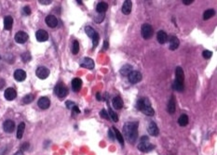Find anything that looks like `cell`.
Here are the masks:
<instances>
[{
	"instance_id": "40",
	"label": "cell",
	"mask_w": 217,
	"mask_h": 155,
	"mask_svg": "<svg viewBox=\"0 0 217 155\" xmlns=\"http://www.w3.org/2000/svg\"><path fill=\"white\" fill-rule=\"evenodd\" d=\"M100 115H101L103 118L106 119V120H109V119H110V117H109V115H108V113L106 112V111H105V110H102V111H101V112H100Z\"/></svg>"
},
{
	"instance_id": "49",
	"label": "cell",
	"mask_w": 217,
	"mask_h": 155,
	"mask_svg": "<svg viewBox=\"0 0 217 155\" xmlns=\"http://www.w3.org/2000/svg\"><path fill=\"white\" fill-rule=\"evenodd\" d=\"M96 98H97V100H102V96L100 95V93H97Z\"/></svg>"
},
{
	"instance_id": "51",
	"label": "cell",
	"mask_w": 217,
	"mask_h": 155,
	"mask_svg": "<svg viewBox=\"0 0 217 155\" xmlns=\"http://www.w3.org/2000/svg\"><path fill=\"white\" fill-rule=\"evenodd\" d=\"M77 2H78V4H80V5L82 4V1H80V0H78V1H77Z\"/></svg>"
},
{
	"instance_id": "44",
	"label": "cell",
	"mask_w": 217,
	"mask_h": 155,
	"mask_svg": "<svg viewBox=\"0 0 217 155\" xmlns=\"http://www.w3.org/2000/svg\"><path fill=\"white\" fill-rule=\"evenodd\" d=\"M72 111H73V112L76 113V114H79V113H80V110L78 109V107H77V105L72 109Z\"/></svg>"
},
{
	"instance_id": "42",
	"label": "cell",
	"mask_w": 217,
	"mask_h": 155,
	"mask_svg": "<svg viewBox=\"0 0 217 155\" xmlns=\"http://www.w3.org/2000/svg\"><path fill=\"white\" fill-rule=\"evenodd\" d=\"M38 2L40 4H42V5H49L52 1H51V0H39Z\"/></svg>"
},
{
	"instance_id": "36",
	"label": "cell",
	"mask_w": 217,
	"mask_h": 155,
	"mask_svg": "<svg viewBox=\"0 0 217 155\" xmlns=\"http://www.w3.org/2000/svg\"><path fill=\"white\" fill-rule=\"evenodd\" d=\"M22 59L23 60V62H28V61L31 59V55L29 52H25L22 55Z\"/></svg>"
},
{
	"instance_id": "14",
	"label": "cell",
	"mask_w": 217,
	"mask_h": 155,
	"mask_svg": "<svg viewBox=\"0 0 217 155\" xmlns=\"http://www.w3.org/2000/svg\"><path fill=\"white\" fill-rule=\"evenodd\" d=\"M37 105L40 109L42 110H47L49 108L50 106V100L49 98L47 97H42L38 100V102H37Z\"/></svg>"
},
{
	"instance_id": "43",
	"label": "cell",
	"mask_w": 217,
	"mask_h": 155,
	"mask_svg": "<svg viewBox=\"0 0 217 155\" xmlns=\"http://www.w3.org/2000/svg\"><path fill=\"white\" fill-rule=\"evenodd\" d=\"M29 143L28 142H25V143H23V145H22V150H28V149H29Z\"/></svg>"
},
{
	"instance_id": "38",
	"label": "cell",
	"mask_w": 217,
	"mask_h": 155,
	"mask_svg": "<svg viewBox=\"0 0 217 155\" xmlns=\"http://www.w3.org/2000/svg\"><path fill=\"white\" fill-rule=\"evenodd\" d=\"M65 105H66V108L67 109H69V110H72L77 104L75 103V102H73V101H71V100H67L66 102H65Z\"/></svg>"
},
{
	"instance_id": "47",
	"label": "cell",
	"mask_w": 217,
	"mask_h": 155,
	"mask_svg": "<svg viewBox=\"0 0 217 155\" xmlns=\"http://www.w3.org/2000/svg\"><path fill=\"white\" fill-rule=\"evenodd\" d=\"M5 85V81L3 79H0V89Z\"/></svg>"
},
{
	"instance_id": "11",
	"label": "cell",
	"mask_w": 217,
	"mask_h": 155,
	"mask_svg": "<svg viewBox=\"0 0 217 155\" xmlns=\"http://www.w3.org/2000/svg\"><path fill=\"white\" fill-rule=\"evenodd\" d=\"M81 67L83 68H86V69H89V70H92L94 68V61L92 59L90 58H85L82 59L81 61Z\"/></svg>"
},
{
	"instance_id": "24",
	"label": "cell",
	"mask_w": 217,
	"mask_h": 155,
	"mask_svg": "<svg viewBox=\"0 0 217 155\" xmlns=\"http://www.w3.org/2000/svg\"><path fill=\"white\" fill-rule=\"evenodd\" d=\"M112 105L116 110H120L123 107V100L120 97H116L113 99Z\"/></svg>"
},
{
	"instance_id": "39",
	"label": "cell",
	"mask_w": 217,
	"mask_h": 155,
	"mask_svg": "<svg viewBox=\"0 0 217 155\" xmlns=\"http://www.w3.org/2000/svg\"><path fill=\"white\" fill-rule=\"evenodd\" d=\"M104 19H105V13H100V15L95 17V21L99 23V22H102Z\"/></svg>"
},
{
	"instance_id": "32",
	"label": "cell",
	"mask_w": 217,
	"mask_h": 155,
	"mask_svg": "<svg viewBox=\"0 0 217 155\" xmlns=\"http://www.w3.org/2000/svg\"><path fill=\"white\" fill-rule=\"evenodd\" d=\"M214 10L212 9H207L206 11H204V13H203V20H209V19H211V17H213V15H214Z\"/></svg>"
},
{
	"instance_id": "9",
	"label": "cell",
	"mask_w": 217,
	"mask_h": 155,
	"mask_svg": "<svg viewBox=\"0 0 217 155\" xmlns=\"http://www.w3.org/2000/svg\"><path fill=\"white\" fill-rule=\"evenodd\" d=\"M147 131H148L149 135H150V136H153V137H158V136H159V133H160V130H159L158 126H157L154 122H150V123H148Z\"/></svg>"
},
{
	"instance_id": "10",
	"label": "cell",
	"mask_w": 217,
	"mask_h": 155,
	"mask_svg": "<svg viewBox=\"0 0 217 155\" xmlns=\"http://www.w3.org/2000/svg\"><path fill=\"white\" fill-rule=\"evenodd\" d=\"M28 38H29L28 35L25 32H23V31H20V32H18L15 35V41L19 44L25 43L28 40Z\"/></svg>"
},
{
	"instance_id": "19",
	"label": "cell",
	"mask_w": 217,
	"mask_h": 155,
	"mask_svg": "<svg viewBox=\"0 0 217 155\" xmlns=\"http://www.w3.org/2000/svg\"><path fill=\"white\" fill-rule=\"evenodd\" d=\"M14 78L18 82H22L26 78V73L23 70H16L14 72Z\"/></svg>"
},
{
	"instance_id": "12",
	"label": "cell",
	"mask_w": 217,
	"mask_h": 155,
	"mask_svg": "<svg viewBox=\"0 0 217 155\" xmlns=\"http://www.w3.org/2000/svg\"><path fill=\"white\" fill-rule=\"evenodd\" d=\"M3 129L7 133H12L15 129V123L12 120H7L3 123Z\"/></svg>"
},
{
	"instance_id": "27",
	"label": "cell",
	"mask_w": 217,
	"mask_h": 155,
	"mask_svg": "<svg viewBox=\"0 0 217 155\" xmlns=\"http://www.w3.org/2000/svg\"><path fill=\"white\" fill-rule=\"evenodd\" d=\"M24 130H25V123H21L20 125L18 126V128H17V138L18 139H21L22 138Z\"/></svg>"
},
{
	"instance_id": "15",
	"label": "cell",
	"mask_w": 217,
	"mask_h": 155,
	"mask_svg": "<svg viewBox=\"0 0 217 155\" xmlns=\"http://www.w3.org/2000/svg\"><path fill=\"white\" fill-rule=\"evenodd\" d=\"M4 96H5L7 100H13L16 98V96H17V92H16V90L14 88L10 87V88H7L5 90Z\"/></svg>"
},
{
	"instance_id": "37",
	"label": "cell",
	"mask_w": 217,
	"mask_h": 155,
	"mask_svg": "<svg viewBox=\"0 0 217 155\" xmlns=\"http://www.w3.org/2000/svg\"><path fill=\"white\" fill-rule=\"evenodd\" d=\"M202 56H203V58H205V59H210V58H211V56H212V52H211V51H209V50H204V51L202 52Z\"/></svg>"
},
{
	"instance_id": "21",
	"label": "cell",
	"mask_w": 217,
	"mask_h": 155,
	"mask_svg": "<svg viewBox=\"0 0 217 155\" xmlns=\"http://www.w3.org/2000/svg\"><path fill=\"white\" fill-rule=\"evenodd\" d=\"M82 87V81L79 78H74L72 81V88L75 92H78Z\"/></svg>"
},
{
	"instance_id": "35",
	"label": "cell",
	"mask_w": 217,
	"mask_h": 155,
	"mask_svg": "<svg viewBox=\"0 0 217 155\" xmlns=\"http://www.w3.org/2000/svg\"><path fill=\"white\" fill-rule=\"evenodd\" d=\"M34 100V96L32 95V94H28V95H26L23 99H22V102L23 103H25V104H29V103H31Z\"/></svg>"
},
{
	"instance_id": "52",
	"label": "cell",
	"mask_w": 217,
	"mask_h": 155,
	"mask_svg": "<svg viewBox=\"0 0 217 155\" xmlns=\"http://www.w3.org/2000/svg\"><path fill=\"white\" fill-rule=\"evenodd\" d=\"M0 59H1V58H0Z\"/></svg>"
},
{
	"instance_id": "8",
	"label": "cell",
	"mask_w": 217,
	"mask_h": 155,
	"mask_svg": "<svg viewBox=\"0 0 217 155\" xmlns=\"http://www.w3.org/2000/svg\"><path fill=\"white\" fill-rule=\"evenodd\" d=\"M36 74L39 79H46L49 75V70L47 67L44 66H40L37 69L36 71Z\"/></svg>"
},
{
	"instance_id": "41",
	"label": "cell",
	"mask_w": 217,
	"mask_h": 155,
	"mask_svg": "<svg viewBox=\"0 0 217 155\" xmlns=\"http://www.w3.org/2000/svg\"><path fill=\"white\" fill-rule=\"evenodd\" d=\"M22 11H23V13H24L25 15H30V14H31V9H30V7H28V6H25V7L23 8V9H22Z\"/></svg>"
},
{
	"instance_id": "48",
	"label": "cell",
	"mask_w": 217,
	"mask_h": 155,
	"mask_svg": "<svg viewBox=\"0 0 217 155\" xmlns=\"http://www.w3.org/2000/svg\"><path fill=\"white\" fill-rule=\"evenodd\" d=\"M108 42L107 41H105V43H104V49L105 50H106V49H108Z\"/></svg>"
},
{
	"instance_id": "4",
	"label": "cell",
	"mask_w": 217,
	"mask_h": 155,
	"mask_svg": "<svg viewBox=\"0 0 217 155\" xmlns=\"http://www.w3.org/2000/svg\"><path fill=\"white\" fill-rule=\"evenodd\" d=\"M85 33L88 35L89 37L91 38L94 47H97L100 37H99V35H98V33L96 32V31H95L93 28H92V27H90V26H86V27H85Z\"/></svg>"
},
{
	"instance_id": "25",
	"label": "cell",
	"mask_w": 217,
	"mask_h": 155,
	"mask_svg": "<svg viewBox=\"0 0 217 155\" xmlns=\"http://www.w3.org/2000/svg\"><path fill=\"white\" fill-rule=\"evenodd\" d=\"M13 24V19L11 16H6L4 19V28L8 31L11 30Z\"/></svg>"
},
{
	"instance_id": "1",
	"label": "cell",
	"mask_w": 217,
	"mask_h": 155,
	"mask_svg": "<svg viewBox=\"0 0 217 155\" xmlns=\"http://www.w3.org/2000/svg\"><path fill=\"white\" fill-rule=\"evenodd\" d=\"M138 122H128L123 127V134L125 138L132 144H134L138 138Z\"/></svg>"
},
{
	"instance_id": "26",
	"label": "cell",
	"mask_w": 217,
	"mask_h": 155,
	"mask_svg": "<svg viewBox=\"0 0 217 155\" xmlns=\"http://www.w3.org/2000/svg\"><path fill=\"white\" fill-rule=\"evenodd\" d=\"M108 9V5L107 3L105 2H100L97 4V7H96V10L98 13H105Z\"/></svg>"
},
{
	"instance_id": "34",
	"label": "cell",
	"mask_w": 217,
	"mask_h": 155,
	"mask_svg": "<svg viewBox=\"0 0 217 155\" xmlns=\"http://www.w3.org/2000/svg\"><path fill=\"white\" fill-rule=\"evenodd\" d=\"M72 52L74 55H77L79 52V43L77 40H75L73 42V47H72Z\"/></svg>"
},
{
	"instance_id": "18",
	"label": "cell",
	"mask_w": 217,
	"mask_h": 155,
	"mask_svg": "<svg viewBox=\"0 0 217 155\" xmlns=\"http://www.w3.org/2000/svg\"><path fill=\"white\" fill-rule=\"evenodd\" d=\"M169 43H170V49L171 50H175L178 48L179 47V39L175 36H170V39H169Z\"/></svg>"
},
{
	"instance_id": "5",
	"label": "cell",
	"mask_w": 217,
	"mask_h": 155,
	"mask_svg": "<svg viewBox=\"0 0 217 155\" xmlns=\"http://www.w3.org/2000/svg\"><path fill=\"white\" fill-rule=\"evenodd\" d=\"M54 93L55 94L61 98V99H64L67 96L68 94V88L66 87L65 85H64L63 83H59L56 85L55 88H54Z\"/></svg>"
},
{
	"instance_id": "22",
	"label": "cell",
	"mask_w": 217,
	"mask_h": 155,
	"mask_svg": "<svg viewBox=\"0 0 217 155\" xmlns=\"http://www.w3.org/2000/svg\"><path fill=\"white\" fill-rule=\"evenodd\" d=\"M175 74H176V81L183 84V81H184V73H183V69L181 67H177L176 68Z\"/></svg>"
},
{
	"instance_id": "50",
	"label": "cell",
	"mask_w": 217,
	"mask_h": 155,
	"mask_svg": "<svg viewBox=\"0 0 217 155\" xmlns=\"http://www.w3.org/2000/svg\"><path fill=\"white\" fill-rule=\"evenodd\" d=\"M14 155H23V151L22 150H18Z\"/></svg>"
},
{
	"instance_id": "2",
	"label": "cell",
	"mask_w": 217,
	"mask_h": 155,
	"mask_svg": "<svg viewBox=\"0 0 217 155\" xmlns=\"http://www.w3.org/2000/svg\"><path fill=\"white\" fill-rule=\"evenodd\" d=\"M136 108L147 116H153L155 114V111L151 107L150 101L147 98L140 99L136 103Z\"/></svg>"
},
{
	"instance_id": "17",
	"label": "cell",
	"mask_w": 217,
	"mask_h": 155,
	"mask_svg": "<svg viewBox=\"0 0 217 155\" xmlns=\"http://www.w3.org/2000/svg\"><path fill=\"white\" fill-rule=\"evenodd\" d=\"M132 1H130V0H126V1L124 2L122 8H121V10L125 15H129L132 12Z\"/></svg>"
},
{
	"instance_id": "6",
	"label": "cell",
	"mask_w": 217,
	"mask_h": 155,
	"mask_svg": "<svg viewBox=\"0 0 217 155\" xmlns=\"http://www.w3.org/2000/svg\"><path fill=\"white\" fill-rule=\"evenodd\" d=\"M141 34H142V36L144 37V39L145 40H148L152 37L153 36V28L150 24L148 23H144L142 25V28H141Z\"/></svg>"
},
{
	"instance_id": "31",
	"label": "cell",
	"mask_w": 217,
	"mask_h": 155,
	"mask_svg": "<svg viewBox=\"0 0 217 155\" xmlns=\"http://www.w3.org/2000/svg\"><path fill=\"white\" fill-rule=\"evenodd\" d=\"M113 129H114V132H115V135H116V139L118 140V142L120 143V145L124 146V138H123L122 134H121L116 127H113Z\"/></svg>"
},
{
	"instance_id": "23",
	"label": "cell",
	"mask_w": 217,
	"mask_h": 155,
	"mask_svg": "<svg viewBox=\"0 0 217 155\" xmlns=\"http://www.w3.org/2000/svg\"><path fill=\"white\" fill-rule=\"evenodd\" d=\"M132 72V66L130 65V64H126L120 69L119 73L121 74L122 76H128Z\"/></svg>"
},
{
	"instance_id": "29",
	"label": "cell",
	"mask_w": 217,
	"mask_h": 155,
	"mask_svg": "<svg viewBox=\"0 0 217 155\" xmlns=\"http://www.w3.org/2000/svg\"><path fill=\"white\" fill-rule=\"evenodd\" d=\"M172 87L173 90H175V91H177V92H182V91H183V89H184L183 84V83H180V82H178V81H176V80L172 83Z\"/></svg>"
},
{
	"instance_id": "30",
	"label": "cell",
	"mask_w": 217,
	"mask_h": 155,
	"mask_svg": "<svg viewBox=\"0 0 217 155\" xmlns=\"http://www.w3.org/2000/svg\"><path fill=\"white\" fill-rule=\"evenodd\" d=\"M178 123L181 127H185L188 123V117L185 114H182L178 119Z\"/></svg>"
},
{
	"instance_id": "45",
	"label": "cell",
	"mask_w": 217,
	"mask_h": 155,
	"mask_svg": "<svg viewBox=\"0 0 217 155\" xmlns=\"http://www.w3.org/2000/svg\"><path fill=\"white\" fill-rule=\"evenodd\" d=\"M184 5H190L194 2V0H183L182 1Z\"/></svg>"
},
{
	"instance_id": "33",
	"label": "cell",
	"mask_w": 217,
	"mask_h": 155,
	"mask_svg": "<svg viewBox=\"0 0 217 155\" xmlns=\"http://www.w3.org/2000/svg\"><path fill=\"white\" fill-rule=\"evenodd\" d=\"M108 115H109V117L111 118V120L112 121H114L115 123H116V122H118V116L116 115V113H115V112L111 109V108H109V110H108Z\"/></svg>"
},
{
	"instance_id": "13",
	"label": "cell",
	"mask_w": 217,
	"mask_h": 155,
	"mask_svg": "<svg viewBox=\"0 0 217 155\" xmlns=\"http://www.w3.org/2000/svg\"><path fill=\"white\" fill-rule=\"evenodd\" d=\"M36 37L38 42H45L49 39V35L45 30L40 29L36 33Z\"/></svg>"
},
{
	"instance_id": "16",
	"label": "cell",
	"mask_w": 217,
	"mask_h": 155,
	"mask_svg": "<svg viewBox=\"0 0 217 155\" xmlns=\"http://www.w3.org/2000/svg\"><path fill=\"white\" fill-rule=\"evenodd\" d=\"M47 25L50 28H55L58 25V20L54 15H48L45 19Z\"/></svg>"
},
{
	"instance_id": "20",
	"label": "cell",
	"mask_w": 217,
	"mask_h": 155,
	"mask_svg": "<svg viewBox=\"0 0 217 155\" xmlns=\"http://www.w3.org/2000/svg\"><path fill=\"white\" fill-rule=\"evenodd\" d=\"M157 39L160 44H165L168 40V36L164 31L161 30V31H159L157 34Z\"/></svg>"
},
{
	"instance_id": "3",
	"label": "cell",
	"mask_w": 217,
	"mask_h": 155,
	"mask_svg": "<svg viewBox=\"0 0 217 155\" xmlns=\"http://www.w3.org/2000/svg\"><path fill=\"white\" fill-rule=\"evenodd\" d=\"M138 149L142 152H149V151H151L155 149V146L149 142L148 137L144 136V137H142V138L140 140V143L138 144Z\"/></svg>"
},
{
	"instance_id": "46",
	"label": "cell",
	"mask_w": 217,
	"mask_h": 155,
	"mask_svg": "<svg viewBox=\"0 0 217 155\" xmlns=\"http://www.w3.org/2000/svg\"><path fill=\"white\" fill-rule=\"evenodd\" d=\"M108 135H109V138L111 139V140H114L115 139V136L113 135V133H112V130H108Z\"/></svg>"
},
{
	"instance_id": "7",
	"label": "cell",
	"mask_w": 217,
	"mask_h": 155,
	"mask_svg": "<svg viewBox=\"0 0 217 155\" xmlns=\"http://www.w3.org/2000/svg\"><path fill=\"white\" fill-rule=\"evenodd\" d=\"M129 81L132 84H137L142 80V74L138 71H132L129 75H128Z\"/></svg>"
},
{
	"instance_id": "28",
	"label": "cell",
	"mask_w": 217,
	"mask_h": 155,
	"mask_svg": "<svg viewBox=\"0 0 217 155\" xmlns=\"http://www.w3.org/2000/svg\"><path fill=\"white\" fill-rule=\"evenodd\" d=\"M168 112L170 114L174 113L175 112V100H174V96H172L169 103H168Z\"/></svg>"
}]
</instances>
